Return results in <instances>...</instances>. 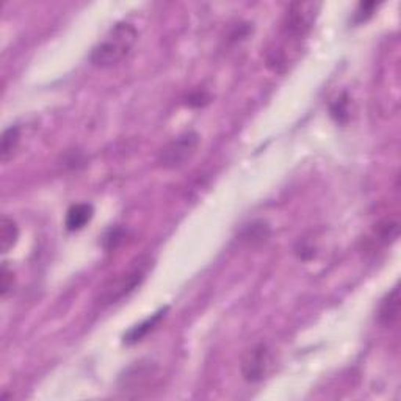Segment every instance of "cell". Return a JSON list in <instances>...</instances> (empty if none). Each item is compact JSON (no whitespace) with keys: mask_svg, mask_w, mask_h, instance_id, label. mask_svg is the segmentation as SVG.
Returning a JSON list of instances; mask_svg holds the SVG:
<instances>
[{"mask_svg":"<svg viewBox=\"0 0 401 401\" xmlns=\"http://www.w3.org/2000/svg\"><path fill=\"white\" fill-rule=\"evenodd\" d=\"M138 41V30L130 22H118L107 31L104 38L93 47L90 61L96 68L118 66L130 55Z\"/></svg>","mask_w":401,"mask_h":401,"instance_id":"obj_1","label":"cell"},{"mask_svg":"<svg viewBox=\"0 0 401 401\" xmlns=\"http://www.w3.org/2000/svg\"><path fill=\"white\" fill-rule=\"evenodd\" d=\"M151 260L148 259H138L135 264L129 266V270L121 273L116 278L108 281L99 295L100 305H112L114 303L123 301L124 298L133 294L139 285L143 284L148 275Z\"/></svg>","mask_w":401,"mask_h":401,"instance_id":"obj_2","label":"cell"},{"mask_svg":"<svg viewBox=\"0 0 401 401\" xmlns=\"http://www.w3.org/2000/svg\"><path fill=\"white\" fill-rule=\"evenodd\" d=\"M199 148V135L193 130L183 132L171 139L158 152L157 163L163 169H177L187 165Z\"/></svg>","mask_w":401,"mask_h":401,"instance_id":"obj_3","label":"cell"},{"mask_svg":"<svg viewBox=\"0 0 401 401\" xmlns=\"http://www.w3.org/2000/svg\"><path fill=\"white\" fill-rule=\"evenodd\" d=\"M320 8L321 3L318 2L292 3L287 8V13H285L282 21L285 35L296 38V40H301V38L308 36L312 27H314Z\"/></svg>","mask_w":401,"mask_h":401,"instance_id":"obj_4","label":"cell"},{"mask_svg":"<svg viewBox=\"0 0 401 401\" xmlns=\"http://www.w3.org/2000/svg\"><path fill=\"white\" fill-rule=\"evenodd\" d=\"M271 364L273 358L268 345L264 342L254 343L251 348L246 349L243 358H241V377L251 384L260 383V381H264L266 374L270 373Z\"/></svg>","mask_w":401,"mask_h":401,"instance_id":"obj_5","label":"cell"},{"mask_svg":"<svg viewBox=\"0 0 401 401\" xmlns=\"http://www.w3.org/2000/svg\"><path fill=\"white\" fill-rule=\"evenodd\" d=\"M157 377V368L151 361L135 362L132 367L126 370V373L119 379L121 391H146L144 387L154 384Z\"/></svg>","mask_w":401,"mask_h":401,"instance_id":"obj_6","label":"cell"},{"mask_svg":"<svg viewBox=\"0 0 401 401\" xmlns=\"http://www.w3.org/2000/svg\"><path fill=\"white\" fill-rule=\"evenodd\" d=\"M400 287L395 285L378 305V323L384 328H392L400 318Z\"/></svg>","mask_w":401,"mask_h":401,"instance_id":"obj_7","label":"cell"},{"mask_svg":"<svg viewBox=\"0 0 401 401\" xmlns=\"http://www.w3.org/2000/svg\"><path fill=\"white\" fill-rule=\"evenodd\" d=\"M168 308H163L158 312H156L154 315H151L149 318H146L144 321L135 324V326H132L127 333L124 334V343L126 345H135V343L142 342L146 335H148L151 331H154L158 323L162 321V318L167 314Z\"/></svg>","mask_w":401,"mask_h":401,"instance_id":"obj_8","label":"cell"},{"mask_svg":"<svg viewBox=\"0 0 401 401\" xmlns=\"http://www.w3.org/2000/svg\"><path fill=\"white\" fill-rule=\"evenodd\" d=\"M94 209L91 204L80 202L69 207L65 220V226L69 232H77L84 229L93 220Z\"/></svg>","mask_w":401,"mask_h":401,"instance_id":"obj_9","label":"cell"},{"mask_svg":"<svg viewBox=\"0 0 401 401\" xmlns=\"http://www.w3.org/2000/svg\"><path fill=\"white\" fill-rule=\"evenodd\" d=\"M19 239V227L16 221L3 215L0 220V252L6 254L16 246Z\"/></svg>","mask_w":401,"mask_h":401,"instance_id":"obj_10","label":"cell"},{"mask_svg":"<svg viewBox=\"0 0 401 401\" xmlns=\"http://www.w3.org/2000/svg\"><path fill=\"white\" fill-rule=\"evenodd\" d=\"M19 139H21V130L17 126H10L2 133V142H0V158L2 163H8L17 149Z\"/></svg>","mask_w":401,"mask_h":401,"instance_id":"obj_11","label":"cell"},{"mask_svg":"<svg viewBox=\"0 0 401 401\" xmlns=\"http://www.w3.org/2000/svg\"><path fill=\"white\" fill-rule=\"evenodd\" d=\"M400 234V225L397 220L386 218L379 221L377 227H374V235L381 245H391L398 239Z\"/></svg>","mask_w":401,"mask_h":401,"instance_id":"obj_12","label":"cell"},{"mask_svg":"<svg viewBox=\"0 0 401 401\" xmlns=\"http://www.w3.org/2000/svg\"><path fill=\"white\" fill-rule=\"evenodd\" d=\"M329 114L337 124H347L349 121V98L347 93L337 98L333 104L329 105Z\"/></svg>","mask_w":401,"mask_h":401,"instance_id":"obj_13","label":"cell"},{"mask_svg":"<svg viewBox=\"0 0 401 401\" xmlns=\"http://www.w3.org/2000/svg\"><path fill=\"white\" fill-rule=\"evenodd\" d=\"M268 234H270L268 226H266L264 221H257V222H252V225H250L245 229L243 237L250 239L251 241H256V240L262 241L268 237Z\"/></svg>","mask_w":401,"mask_h":401,"instance_id":"obj_14","label":"cell"},{"mask_svg":"<svg viewBox=\"0 0 401 401\" xmlns=\"http://www.w3.org/2000/svg\"><path fill=\"white\" fill-rule=\"evenodd\" d=\"M13 284H15V273L8 268L6 262H3L2 268H0V295H2V298L8 296L13 290Z\"/></svg>","mask_w":401,"mask_h":401,"instance_id":"obj_15","label":"cell"},{"mask_svg":"<svg viewBox=\"0 0 401 401\" xmlns=\"http://www.w3.org/2000/svg\"><path fill=\"white\" fill-rule=\"evenodd\" d=\"M377 3L374 2H361L358 5V10H356L354 13V19H353V22L354 24H362V22H365L368 21L373 16V13H374V8H377Z\"/></svg>","mask_w":401,"mask_h":401,"instance_id":"obj_16","label":"cell"},{"mask_svg":"<svg viewBox=\"0 0 401 401\" xmlns=\"http://www.w3.org/2000/svg\"><path fill=\"white\" fill-rule=\"evenodd\" d=\"M124 239V231L123 229H119V227H114V229H110L105 234V237H104V246L107 248V250H114L121 241H123Z\"/></svg>","mask_w":401,"mask_h":401,"instance_id":"obj_17","label":"cell"},{"mask_svg":"<svg viewBox=\"0 0 401 401\" xmlns=\"http://www.w3.org/2000/svg\"><path fill=\"white\" fill-rule=\"evenodd\" d=\"M209 100H210V98L207 96L206 93H204V91H196V93H193V94H190L188 105H192V107H202V105H206Z\"/></svg>","mask_w":401,"mask_h":401,"instance_id":"obj_18","label":"cell"}]
</instances>
